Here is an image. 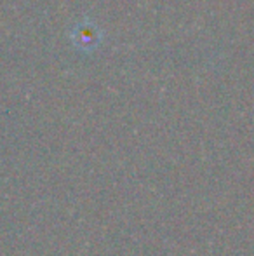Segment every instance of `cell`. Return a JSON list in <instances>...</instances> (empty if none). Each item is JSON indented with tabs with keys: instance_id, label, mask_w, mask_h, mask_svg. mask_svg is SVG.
I'll list each match as a JSON object with an SVG mask.
<instances>
[{
	"instance_id": "6da1fadb",
	"label": "cell",
	"mask_w": 254,
	"mask_h": 256,
	"mask_svg": "<svg viewBox=\"0 0 254 256\" xmlns=\"http://www.w3.org/2000/svg\"><path fill=\"white\" fill-rule=\"evenodd\" d=\"M70 38L77 49H80L84 52H91L101 42V32L91 21H80V23H77L71 28Z\"/></svg>"
}]
</instances>
